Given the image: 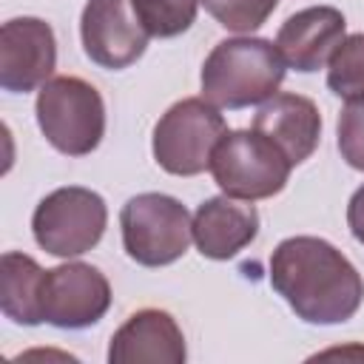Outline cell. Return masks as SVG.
Segmentation results:
<instances>
[{"label":"cell","mask_w":364,"mask_h":364,"mask_svg":"<svg viewBox=\"0 0 364 364\" xmlns=\"http://www.w3.org/2000/svg\"><path fill=\"white\" fill-rule=\"evenodd\" d=\"M270 284L307 324H341L364 301V279L327 239L287 236L270 253Z\"/></svg>","instance_id":"cell-1"},{"label":"cell","mask_w":364,"mask_h":364,"mask_svg":"<svg viewBox=\"0 0 364 364\" xmlns=\"http://www.w3.org/2000/svg\"><path fill=\"white\" fill-rule=\"evenodd\" d=\"M287 63L264 37L219 40L202 63V97L216 108H247L270 100L284 82Z\"/></svg>","instance_id":"cell-2"},{"label":"cell","mask_w":364,"mask_h":364,"mask_svg":"<svg viewBox=\"0 0 364 364\" xmlns=\"http://www.w3.org/2000/svg\"><path fill=\"white\" fill-rule=\"evenodd\" d=\"M34 114L48 145L65 156H85L105 136L102 94L74 74H60L40 85Z\"/></svg>","instance_id":"cell-3"},{"label":"cell","mask_w":364,"mask_h":364,"mask_svg":"<svg viewBox=\"0 0 364 364\" xmlns=\"http://www.w3.org/2000/svg\"><path fill=\"white\" fill-rule=\"evenodd\" d=\"M122 247L142 267H165L188 253L193 242V216L168 193H136L119 210Z\"/></svg>","instance_id":"cell-4"},{"label":"cell","mask_w":364,"mask_h":364,"mask_svg":"<svg viewBox=\"0 0 364 364\" xmlns=\"http://www.w3.org/2000/svg\"><path fill=\"white\" fill-rule=\"evenodd\" d=\"M228 134V122L205 97L173 102L154 125L151 151L162 171L173 176H196L210 168L213 148Z\"/></svg>","instance_id":"cell-5"},{"label":"cell","mask_w":364,"mask_h":364,"mask_svg":"<svg viewBox=\"0 0 364 364\" xmlns=\"http://www.w3.org/2000/svg\"><path fill=\"white\" fill-rule=\"evenodd\" d=\"M210 176L236 199H270L284 191L293 162L256 128L228 131L210 156Z\"/></svg>","instance_id":"cell-6"},{"label":"cell","mask_w":364,"mask_h":364,"mask_svg":"<svg viewBox=\"0 0 364 364\" xmlns=\"http://www.w3.org/2000/svg\"><path fill=\"white\" fill-rule=\"evenodd\" d=\"M108 225L105 199L82 185H65L46 193L31 213L34 242L60 259H74L100 245Z\"/></svg>","instance_id":"cell-7"},{"label":"cell","mask_w":364,"mask_h":364,"mask_svg":"<svg viewBox=\"0 0 364 364\" xmlns=\"http://www.w3.org/2000/svg\"><path fill=\"white\" fill-rule=\"evenodd\" d=\"M111 307V284L105 273L85 262H65L43 273L40 313L60 330H82L97 324Z\"/></svg>","instance_id":"cell-8"},{"label":"cell","mask_w":364,"mask_h":364,"mask_svg":"<svg viewBox=\"0 0 364 364\" xmlns=\"http://www.w3.org/2000/svg\"><path fill=\"white\" fill-rule=\"evenodd\" d=\"M148 28L142 26L134 0H88L80 17L82 51L100 68H128L148 48Z\"/></svg>","instance_id":"cell-9"},{"label":"cell","mask_w":364,"mask_h":364,"mask_svg":"<svg viewBox=\"0 0 364 364\" xmlns=\"http://www.w3.org/2000/svg\"><path fill=\"white\" fill-rule=\"evenodd\" d=\"M57 65L54 28L40 17H11L0 28V85L26 94L51 80Z\"/></svg>","instance_id":"cell-10"},{"label":"cell","mask_w":364,"mask_h":364,"mask_svg":"<svg viewBox=\"0 0 364 364\" xmlns=\"http://www.w3.org/2000/svg\"><path fill=\"white\" fill-rule=\"evenodd\" d=\"M188 358L185 336L176 318L159 307H142L131 313L111 336V364H182Z\"/></svg>","instance_id":"cell-11"},{"label":"cell","mask_w":364,"mask_h":364,"mask_svg":"<svg viewBox=\"0 0 364 364\" xmlns=\"http://www.w3.org/2000/svg\"><path fill=\"white\" fill-rule=\"evenodd\" d=\"M344 37L347 20L336 6H307L282 23L276 34V48L290 68L310 74L327 65Z\"/></svg>","instance_id":"cell-12"},{"label":"cell","mask_w":364,"mask_h":364,"mask_svg":"<svg viewBox=\"0 0 364 364\" xmlns=\"http://www.w3.org/2000/svg\"><path fill=\"white\" fill-rule=\"evenodd\" d=\"M253 128L264 134L293 165H301L318 148L321 114L310 97L284 91L262 102L253 117Z\"/></svg>","instance_id":"cell-13"},{"label":"cell","mask_w":364,"mask_h":364,"mask_svg":"<svg viewBox=\"0 0 364 364\" xmlns=\"http://www.w3.org/2000/svg\"><path fill=\"white\" fill-rule=\"evenodd\" d=\"M259 233V210L247 199L210 196L193 213V245L205 259L225 262L245 250Z\"/></svg>","instance_id":"cell-14"},{"label":"cell","mask_w":364,"mask_h":364,"mask_svg":"<svg viewBox=\"0 0 364 364\" xmlns=\"http://www.w3.org/2000/svg\"><path fill=\"white\" fill-rule=\"evenodd\" d=\"M43 267L17 250L0 256V310L14 324H43L40 313V287H43Z\"/></svg>","instance_id":"cell-15"},{"label":"cell","mask_w":364,"mask_h":364,"mask_svg":"<svg viewBox=\"0 0 364 364\" xmlns=\"http://www.w3.org/2000/svg\"><path fill=\"white\" fill-rule=\"evenodd\" d=\"M327 88L341 100H364V31L336 46L327 60Z\"/></svg>","instance_id":"cell-16"},{"label":"cell","mask_w":364,"mask_h":364,"mask_svg":"<svg viewBox=\"0 0 364 364\" xmlns=\"http://www.w3.org/2000/svg\"><path fill=\"white\" fill-rule=\"evenodd\" d=\"M134 6L148 34L168 40L193 26L202 0H134Z\"/></svg>","instance_id":"cell-17"},{"label":"cell","mask_w":364,"mask_h":364,"mask_svg":"<svg viewBox=\"0 0 364 364\" xmlns=\"http://www.w3.org/2000/svg\"><path fill=\"white\" fill-rule=\"evenodd\" d=\"M202 6L222 28L236 34H250L267 23L279 0H202Z\"/></svg>","instance_id":"cell-18"},{"label":"cell","mask_w":364,"mask_h":364,"mask_svg":"<svg viewBox=\"0 0 364 364\" xmlns=\"http://www.w3.org/2000/svg\"><path fill=\"white\" fill-rule=\"evenodd\" d=\"M336 136H338V154L341 159L364 171V100H347L338 122H336Z\"/></svg>","instance_id":"cell-19"},{"label":"cell","mask_w":364,"mask_h":364,"mask_svg":"<svg viewBox=\"0 0 364 364\" xmlns=\"http://www.w3.org/2000/svg\"><path fill=\"white\" fill-rule=\"evenodd\" d=\"M347 228L355 236V242L364 245V185L347 202Z\"/></svg>","instance_id":"cell-20"}]
</instances>
